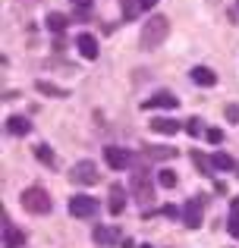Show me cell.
<instances>
[{"mask_svg": "<svg viewBox=\"0 0 239 248\" xmlns=\"http://www.w3.org/2000/svg\"><path fill=\"white\" fill-rule=\"evenodd\" d=\"M211 160H214V170H236V160L230 157V154H223V151H214Z\"/></svg>", "mask_w": 239, "mask_h": 248, "instance_id": "20", "label": "cell"}, {"mask_svg": "<svg viewBox=\"0 0 239 248\" xmlns=\"http://www.w3.org/2000/svg\"><path fill=\"white\" fill-rule=\"evenodd\" d=\"M227 230H230V236H233V239H239V220L230 217V220H227Z\"/></svg>", "mask_w": 239, "mask_h": 248, "instance_id": "27", "label": "cell"}, {"mask_svg": "<svg viewBox=\"0 0 239 248\" xmlns=\"http://www.w3.org/2000/svg\"><path fill=\"white\" fill-rule=\"evenodd\" d=\"M205 139H208L211 145H221V141H223V132H221V129H208V132H205Z\"/></svg>", "mask_w": 239, "mask_h": 248, "instance_id": "26", "label": "cell"}, {"mask_svg": "<svg viewBox=\"0 0 239 248\" xmlns=\"http://www.w3.org/2000/svg\"><path fill=\"white\" fill-rule=\"evenodd\" d=\"M25 3H35V0H25Z\"/></svg>", "mask_w": 239, "mask_h": 248, "instance_id": "32", "label": "cell"}, {"mask_svg": "<svg viewBox=\"0 0 239 248\" xmlns=\"http://www.w3.org/2000/svg\"><path fill=\"white\" fill-rule=\"evenodd\" d=\"M151 129H154L158 135H173V132H179L183 126H179L176 120H167V116H158V120H151Z\"/></svg>", "mask_w": 239, "mask_h": 248, "instance_id": "15", "label": "cell"}, {"mask_svg": "<svg viewBox=\"0 0 239 248\" xmlns=\"http://www.w3.org/2000/svg\"><path fill=\"white\" fill-rule=\"evenodd\" d=\"M154 107L173 110V107H179V97L170 94V91H158V94H151L148 101H142V110H154Z\"/></svg>", "mask_w": 239, "mask_h": 248, "instance_id": "8", "label": "cell"}, {"mask_svg": "<svg viewBox=\"0 0 239 248\" xmlns=\"http://www.w3.org/2000/svg\"><path fill=\"white\" fill-rule=\"evenodd\" d=\"M107 211H111L113 217H120V214L126 211V188L117 186V182L111 186V195H107Z\"/></svg>", "mask_w": 239, "mask_h": 248, "instance_id": "12", "label": "cell"}, {"mask_svg": "<svg viewBox=\"0 0 239 248\" xmlns=\"http://www.w3.org/2000/svg\"><path fill=\"white\" fill-rule=\"evenodd\" d=\"M145 157H148V160H173V157H176V148H158V145H148V148H145Z\"/></svg>", "mask_w": 239, "mask_h": 248, "instance_id": "17", "label": "cell"}, {"mask_svg": "<svg viewBox=\"0 0 239 248\" xmlns=\"http://www.w3.org/2000/svg\"><path fill=\"white\" fill-rule=\"evenodd\" d=\"M76 47H79V54L85 57V60H98V38L92 35V31H79V38H76Z\"/></svg>", "mask_w": 239, "mask_h": 248, "instance_id": "10", "label": "cell"}, {"mask_svg": "<svg viewBox=\"0 0 239 248\" xmlns=\"http://www.w3.org/2000/svg\"><path fill=\"white\" fill-rule=\"evenodd\" d=\"M186 132L192 135V139H195V135H202V120H195V116H192V120H186Z\"/></svg>", "mask_w": 239, "mask_h": 248, "instance_id": "24", "label": "cell"}, {"mask_svg": "<svg viewBox=\"0 0 239 248\" xmlns=\"http://www.w3.org/2000/svg\"><path fill=\"white\" fill-rule=\"evenodd\" d=\"M19 204H22V211H29V214H35V217H41V214H50L54 201H50L48 188L29 186V188H22V195H19Z\"/></svg>", "mask_w": 239, "mask_h": 248, "instance_id": "2", "label": "cell"}, {"mask_svg": "<svg viewBox=\"0 0 239 248\" xmlns=\"http://www.w3.org/2000/svg\"><path fill=\"white\" fill-rule=\"evenodd\" d=\"M227 120L230 123H239V107H236V104H230V107H227Z\"/></svg>", "mask_w": 239, "mask_h": 248, "instance_id": "29", "label": "cell"}, {"mask_svg": "<svg viewBox=\"0 0 239 248\" xmlns=\"http://www.w3.org/2000/svg\"><path fill=\"white\" fill-rule=\"evenodd\" d=\"M236 6H239V0H236Z\"/></svg>", "mask_w": 239, "mask_h": 248, "instance_id": "33", "label": "cell"}, {"mask_svg": "<svg viewBox=\"0 0 239 248\" xmlns=\"http://www.w3.org/2000/svg\"><path fill=\"white\" fill-rule=\"evenodd\" d=\"M236 170H239V167H236ZM236 176H239V173H236Z\"/></svg>", "mask_w": 239, "mask_h": 248, "instance_id": "34", "label": "cell"}, {"mask_svg": "<svg viewBox=\"0 0 239 248\" xmlns=\"http://www.w3.org/2000/svg\"><path fill=\"white\" fill-rule=\"evenodd\" d=\"M22 245H25L22 230H16L13 220H10V214L3 211V248H22Z\"/></svg>", "mask_w": 239, "mask_h": 248, "instance_id": "9", "label": "cell"}, {"mask_svg": "<svg viewBox=\"0 0 239 248\" xmlns=\"http://www.w3.org/2000/svg\"><path fill=\"white\" fill-rule=\"evenodd\" d=\"M66 25H69V19L63 16V13H48V29L54 31V35H63Z\"/></svg>", "mask_w": 239, "mask_h": 248, "instance_id": "19", "label": "cell"}, {"mask_svg": "<svg viewBox=\"0 0 239 248\" xmlns=\"http://www.w3.org/2000/svg\"><path fill=\"white\" fill-rule=\"evenodd\" d=\"M6 132L10 135H29L32 132L29 116H6Z\"/></svg>", "mask_w": 239, "mask_h": 248, "instance_id": "14", "label": "cell"}, {"mask_svg": "<svg viewBox=\"0 0 239 248\" xmlns=\"http://www.w3.org/2000/svg\"><path fill=\"white\" fill-rule=\"evenodd\" d=\"M73 6L79 10V16H85V10L92 6V0H73Z\"/></svg>", "mask_w": 239, "mask_h": 248, "instance_id": "28", "label": "cell"}, {"mask_svg": "<svg viewBox=\"0 0 239 248\" xmlns=\"http://www.w3.org/2000/svg\"><path fill=\"white\" fill-rule=\"evenodd\" d=\"M158 186L160 188H173V186H176V173H173V170H167V167H160L158 170Z\"/></svg>", "mask_w": 239, "mask_h": 248, "instance_id": "22", "label": "cell"}, {"mask_svg": "<svg viewBox=\"0 0 239 248\" xmlns=\"http://www.w3.org/2000/svg\"><path fill=\"white\" fill-rule=\"evenodd\" d=\"M167 35H170V19H167V16L145 19V22H142V35H139L142 50H158L160 44L167 41Z\"/></svg>", "mask_w": 239, "mask_h": 248, "instance_id": "1", "label": "cell"}, {"mask_svg": "<svg viewBox=\"0 0 239 248\" xmlns=\"http://www.w3.org/2000/svg\"><path fill=\"white\" fill-rule=\"evenodd\" d=\"M192 164L198 167V173H202V176H214V160L205 157L202 151H192Z\"/></svg>", "mask_w": 239, "mask_h": 248, "instance_id": "18", "label": "cell"}, {"mask_svg": "<svg viewBox=\"0 0 239 248\" xmlns=\"http://www.w3.org/2000/svg\"><path fill=\"white\" fill-rule=\"evenodd\" d=\"M129 188H132V195H135V201H139L142 207H148L154 201V179H151V173H148L145 167H139L132 173V179H129Z\"/></svg>", "mask_w": 239, "mask_h": 248, "instance_id": "3", "label": "cell"}, {"mask_svg": "<svg viewBox=\"0 0 239 248\" xmlns=\"http://www.w3.org/2000/svg\"><path fill=\"white\" fill-rule=\"evenodd\" d=\"M98 179H101V173L95 167V160H79L69 170V182H76V186H95Z\"/></svg>", "mask_w": 239, "mask_h": 248, "instance_id": "6", "label": "cell"}, {"mask_svg": "<svg viewBox=\"0 0 239 248\" xmlns=\"http://www.w3.org/2000/svg\"><path fill=\"white\" fill-rule=\"evenodd\" d=\"M92 239H95V242H98L101 248H111V245H117V242H120V230H117V226H104V223H98V226L92 230Z\"/></svg>", "mask_w": 239, "mask_h": 248, "instance_id": "11", "label": "cell"}, {"mask_svg": "<svg viewBox=\"0 0 239 248\" xmlns=\"http://www.w3.org/2000/svg\"><path fill=\"white\" fill-rule=\"evenodd\" d=\"M98 211H101V204L92 198V195H73V198H69V214H73V217H79V220L98 217Z\"/></svg>", "mask_w": 239, "mask_h": 248, "instance_id": "5", "label": "cell"}, {"mask_svg": "<svg viewBox=\"0 0 239 248\" xmlns=\"http://www.w3.org/2000/svg\"><path fill=\"white\" fill-rule=\"evenodd\" d=\"M192 82L202 85V88H211V85H217V73H211L208 66H192Z\"/></svg>", "mask_w": 239, "mask_h": 248, "instance_id": "13", "label": "cell"}, {"mask_svg": "<svg viewBox=\"0 0 239 248\" xmlns=\"http://www.w3.org/2000/svg\"><path fill=\"white\" fill-rule=\"evenodd\" d=\"M211 3H214V0H211Z\"/></svg>", "mask_w": 239, "mask_h": 248, "instance_id": "35", "label": "cell"}, {"mask_svg": "<svg viewBox=\"0 0 239 248\" xmlns=\"http://www.w3.org/2000/svg\"><path fill=\"white\" fill-rule=\"evenodd\" d=\"M160 214H164V217H170V220H176V217H183V211H179L176 204H164L160 207Z\"/></svg>", "mask_w": 239, "mask_h": 248, "instance_id": "25", "label": "cell"}, {"mask_svg": "<svg viewBox=\"0 0 239 248\" xmlns=\"http://www.w3.org/2000/svg\"><path fill=\"white\" fill-rule=\"evenodd\" d=\"M139 248H151V245H139Z\"/></svg>", "mask_w": 239, "mask_h": 248, "instance_id": "31", "label": "cell"}, {"mask_svg": "<svg viewBox=\"0 0 239 248\" xmlns=\"http://www.w3.org/2000/svg\"><path fill=\"white\" fill-rule=\"evenodd\" d=\"M104 160H107V167H111V170H126V167L135 164V154L126 151V148L107 145V148H104Z\"/></svg>", "mask_w": 239, "mask_h": 248, "instance_id": "7", "label": "cell"}, {"mask_svg": "<svg viewBox=\"0 0 239 248\" xmlns=\"http://www.w3.org/2000/svg\"><path fill=\"white\" fill-rule=\"evenodd\" d=\"M35 88L41 91V94H48V97H69L66 88H60V85H54V82H48V79H38Z\"/></svg>", "mask_w": 239, "mask_h": 248, "instance_id": "16", "label": "cell"}, {"mask_svg": "<svg viewBox=\"0 0 239 248\" xmlns=\"http://www.w3.org/2000/svg\"><path fill=\"white\" fill-rule=\"evenodd\" d=\"M230 217L239 220V198H233V204H230Z\"/></svg>", "mask_w": 239, "mask_h": 248, "instance_id": "30", "label": "cell"}, {"mask_svg": "<svg viewBox=\"0 0 239 248\" xmlns=\"http://www.w3.org/2000/svg\"><path fill=\"white\" fill-rule=\"evenodd\" d=\"M35 160H41L44 167H54L57 160H54V151H50L48 145H35Z\"/></svg>", "mask_w": 239, "mask_h": 248, "instance_id": "23", "label": "cell"}, {"mask_svg": "<svg viewBox=\"0 0 239 248\" xmlns=\"http://www.w3.org/2000/svg\"><path fill=\"white\" fill-rule=\"evenodd\" d=\"M205 204H208V195H195V198H189L183 204V226H189V230H198L205 220Z\"/></svg>", "mask_w": 239, "mask_h": 248, "instance_id": "4", "label": "cell"}, {"mask_svg": "<svg viewBox=\"0 0 239 248\" xmlns=\"http://www.w3.org/2000/svg\"><path fill=\"white\" fill-rule=\"evenodd\" d=\"M139 16H142L139 0H123V19H126V22H132V19H139Z\"/></svg>", "mask_w": 239, "mask_h": 248, "instance_id": "21", "label": "cell"}]
</instances>
